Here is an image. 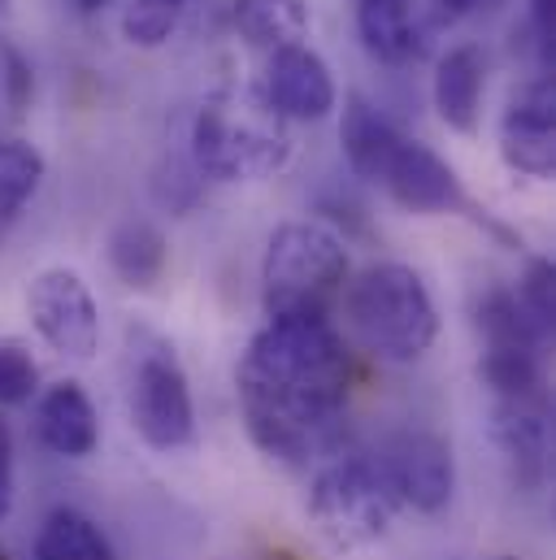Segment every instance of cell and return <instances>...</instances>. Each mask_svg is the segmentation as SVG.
I'll list each match as a JSON object with an SVG mask.
<instances>
[{"instance_id": "obj_1", "label": "cell", "mask_w": 556, "mask_h": 560, "mask_svg": "<svg viewBox=\"0 0 556 560\" xmlns=\"http://www.w3.org/2000/svg\"><path fill=\"white\" fill-rule=\"evenodd\" d=\"M235 387L248 439L278 465H309L317 434L348 405L352 352L331 322L270 317L248 339Z\"/></svg>"}, {"instance_id": "obj_2", "label": "cell", "mask_w": 556, "mask_h": 560, "mask_svg": "<svg viewBox=\"0 0 556 560\" xmlns=\"http://www.w3.org/2000/svg\"><path fill=\"white\" fill-rule=\"evenodd\" d=\"M291 161V131L257 88H218L192 118V165L213 183H262Z\"/></svg>"}, {"instance_id": "obj_3", "label": "cell", "mask_w": 556, "mask_h": 560, "mask_svg": "<svg viewBox=\"0 0 556 560\" xmlns=\"http://www.w3.org/2000/svg\"><path fill=\"white\" fill-rule=\"evenodd\" d=\"M348 330L379 361L414 365L439 339V308L426 279L405 261H374L344 287Z\"/></svg>"}, {"instance_id": "obj_4", "label": "cell", "mask_w": 556, "mask_h": 560, "mask_svg": "<svg viewBox=\"0 0 556 560\" xmlns=\"http://www.w3.org/2000/svg\"><path fill=\"white\" fill-rule=\"evenodd\" d=\"M348 279H352V261L335 226L313 218L282 222L262 257V308L266 317L326 322Z\"/></svg>"}, {"instance_id": "obj_5", "label": "cell", "mask_w": 556, "mask_h": 560, "mask_svg": "<svg viewBox=\"0 0 556 560\" xmlns=\"http://www.w3.org/2000/svg\"><path fill=\"white\" fill-rule=\"evenodd\" d=\"M304 513H309L313 530L335 552H361V548H374L379 539H387L405 509H401L383 465L374 456L352 452V456L326 460L313 474Z\"/></svg>"}, {"instance_id": "obj_6", "label": "cell", "mask_w": 556, "mask_h": 560, "mask_svg": "<svg viewBox=\"0 0 556 560\" xmlns=\"http://www.w3.org/2000/svg\"><path fill=\"white\" fill-rule=\"evenodd\" d=\"M127 361H131L127 409H131L136 434L152 452H165V456L192 447L196 405H192V383L174 343L152 326H127Z\"/></svg>"}, {"instance_id": "obj_7", "label": "cell", "mask_w": 556, "mask_h": 560, "mask_svg": "<svg viewBox=\"0 0 556 560\" xmlns=\"http://www.w3.org/2000/svg\"><path fill=\"white\" fill-rule=\"evenodd\" d=\"M26 317L57 357L92 361L101 352V304L79 270H39L26 287Z\"/></svg>"}, {"instance_id": "obj_8", "label": "cell", "mask_w": 556, "mask_h": 560, "mask_svg": "<svg viewBox=\"0 0 556 560\" xmlns=\"http://www.w3.org/2000/svg\"><path fill=\"white\" fill-rule=\"evenodd\" d=\"M374 460L383 465L401 509L435 517L456 495V456H452V443L435 430H401Z\"/></svg>"}, {"instance_id": "obj_9", "label": "cell", "mask_w": 556, "mask_h": 560, "mask_svg": "<svg viewBox=\"0 0 556 560\" xmlns=\"http://www.w3.org/2000/svg\"><path fill=\"white\" fill-rule=\"evenodd\" d=\"M374 187H383L392 196V205H401L414 218H443V213L470 209V196H465L456 170L430 143L409 140L405 131L396 136L392 152L383 156Z\"/></svg>"}, {"instance_id": "obj_10", "label": "cell", "mask_w": 556, "mask_h": 560, "mask_svg": "<svg viewBox=\"0 0 556 560\" xmlns=\"http://www.w3.org/2000/svg\"><path fill=\"white\" fill-rule=\"evenodd\" d=\"M266 105L282 122H322L339 105V88L331 79V66L309 44H287L266 52L262 88Z\"/></svg>"}, {"instance_id": "obj_11", "label": "cell", "mask_w": 556, "mask_h": 560, "mask_svg": "<svg viewBox=\"0 0 556 560\" xmlns=\"http://www.w3.org/2000/svg\"><path fill=\"white\" fill-rule=\"evenodd\" d=\"M500 156L513 174L548 183L556 170V101L548 79H531L513 92L500 118Z\"/></svg>"}, {"instance_id": "obj_12", "label": "cell", "mask_w": 556, "mask_h": 560, "mask_svg": "<svg viewBox=\"0 0 556 560\" xmlns=\"http://www.w3.org/2000/svg\"><path fill=\"white\" fill-rule=\"evenodd\" d=\"M35 439L70 460H83L101 447V418L79 378H61L35 396Z\"/></svg>"}, {"instance_id": "obj_13", "label": "cell", "mask_w": 556, "mask_h": 560, "mask_svg": "<svg viewBox=\"0 0 556 560\" xmlns=\"http://www.w3.org/2000/svg\"><path fill=\"white\" fill-rule=\"evenodd\" d=\"M483 92H487V57L478 44H452L430 74V101L448 131L474 136L483 122Z\"/></svg>"}, {"instance_id": "obj_14", "label": "cell", "mask_w": 556, "mask_h": 560, "mask_svg": "<svg viewBox=\"0 0 556 560\" xmlns=\"http://www.w3.org/2000/svg\"><path fill=\"white\" fill-rule=\"evenodd\" d=\"M491 439L509 460L513 487L540 491L548 478V405H496Z\"/></svg>"}, {"instance_id": "obj_15", "label": "cell", "mask_w": 556, "mask_h": 560, "mask_svg": "<svg viewBox=\"0 0 556 560\" xmlns=\"http://www.w3.org/2000/svg\"><path fill=\"white\" fill-rule=\"evenodd\" d=\"M357 31L366 52L383 66H414L430 48V26H421L414 0H361Z\"/></svg>"}, {"instance_id": "obj_16", "label": "cell", "mask_w": 556, "mask_h": 560, "mask_svg": "<svg viewBox=\"0 0 556 560\" xmlns=\"http://www.w3.org/2000/svg\"><path fill=\"white\" fill-rule=\"evenodd\" d=\"M109 266L131 291H152L170 266L165 231L148 218H123L109 235Z\"/></svg>"}, {"instance_id": "obj_17", "label": "cell", "mask_w": 556, "mask_h": 560, "mask_svg": "<svg viewBox=\"0 0 556 560\" xmlns=\"http://www.w3.org/2000/svg\"><path fill=\"white\" fill-rule=\"evenodd\" d=\"M474 330L483 348H526V352H544L548 348V330H540L531 322V313L522 308V300L513 295V287L491 282L487 291H478L474 300Z\"/></svg>"}, {"instance_id": "obj_18", "label": "cell", "mask_w": 556, "mask_h": 560, "mask_svg": "<svg viewBox=\"0 0 556 560\" xmlns=\"http://www.w3.org/2000/svg\"><path fill=\"white\" fill-rule=\"evenodd\" d=\"M396 136H401V127H396L387 114H379L361 92H352V96L344 101L339 148H344V161H348V170H352L357 178L374 183V174H379L383 156L392 152Z\"/></svg>"}, {"instance_id": "obj_19", "label": "cell", "mask_w": 556, "mask_h": 560, "mask_svg": "<svg viewBox=\"0 0 556 560\" xmlns=\"http://www.w3.org/2000/svg\"><path fill=\"white\" fill-rule=\"evenodd\" d=\"M478 383L496 396V405H548L544 352L526 348H483Z\"/></svg>"}, {"instance_id": "obj_20", "label": "cell", "mask_w": 556, "mask_h": 560, "mask_svg": "<svg viewBox=\"0 0 556 560\" xmlns=\"http://www.w3.org/2000/svg\"><path fill=\"white\" fill-rule=\"evenodd\" d=\"M231 22L248 48L275 52L287 44H304L309 35V4L304 0H235Z\"/></svg>"}, {"instance_id": "obj_21", "label": "cell", "mask_w": 556, "mask_h": 560, "mask_svg": "<svg viewBox=\"0 0 556 560\" xmlns=\"http://www.w3.org/2000/svg\"><path fill=\"white\" fill-rule=\"evenodd\" d=\"M31 560H118L109 535L79 509H53L35 535Z\"/></svg>"}, {"instance_id": "obj_22", "label": "cell", "mask_w": 556, "mask_h": 560, "mask_svg": "<svg viewBox=\"0 0 556 560\" xmlns=\"http://www.w3.org/2000/svg\"><path fill=\"white\" fill-rule=\"evenodd\" d=\"M48 174V161L35 143L26 140H4L0 143V226L13 222L39 191Z\"/></svg>"}, {"instance_id": "obj_23", "label": "cell", "mask_w": 556, "mask_h": 560, "mask_svg": "<svg viewBox=\"0 0 556 560\" xmlns=\"http://www.w3.org/2000/svg\"><path fill=\"white\" fill-rule=\"evenodd\" d=\"M187 0H131L123 9V35L131 48H161L183 22Z\"/></svg>"}, {"instance_id": "obj_24", "label": "cell", "mask_w": 556, "mask_h": 560, "mask_svg": "<svg viewBox=\"0 0 556 560\" xmlns=\"http://www.w3.org/2000/svg\"><path fill=\"white\" fill-rule=\"evenodd\" d=\"M39 396V365L35 357L13 343V339H0V409H22Z\"/></svg>"}, {"instance_id": "obj_25", "label": "cell", "mask_w": 556, "mask_h": 560, "mask_svg": "<svg viewBox=\"0 0 556 560\" xmlns=\"http://www.w3.org/2000/svg\"><path fill=\"white\" fill-rule=\"evenodd\" d=\"M513 295L522 300V308L531 313V322H535L540 330H548V335H553V317H556V275H553V261H548V257H531V266H526V275L518 279V287H513Z\"/></svg>"}, {"instance_id": "obj_26", "label": "cell", "mask_w": 556, "mask_h": 560, "mask_svg": "<svg viewBox=\"0 0 556 560\" xmlns=\"http://www.w3.org/2000/svg\"><path fill=\"white\" fill-rule=\"evenodd\" d=\"M9 513H13V434L0 421V526L9 522Z\"/></svg>"}, {"instance_id": "obj_27", "label": "cell", "mask_w": 556, "mask_h": 560, "mask_svg": "<svg viewBox=\"0 0 556 560\" xmlns=\"http://www.w3.org/2000/svg\"><path fill=\"white\" fill-rule=\"evenodd\" d=\"M4 61H9V101H13V109L22 114L26 105H31V92H35V79H31V66L9 48L4 52Z\"/></svg>"}, {"instance_id": "obj_28", "label": "cell", "mask_w": 556, "mask_h": 560, "mask_svg": "<svg viewBox=\"0 0 556 560\" xmlns=\"http://www.w3.org/2000/svg\"><path fill=\"white\" fill-rule=\"evenodd\" d=\"M483 0H439V9L448 13V18H456V13H470V9H478Z\"/></svg>"}, {"instance_id": "obj_29", "label": "cell", "mask_w": 556, "mask_h": 560, "mask_svg": "<svg viewBox=\"0 0 556 560\" xmlns=\"http://www.w3.org/2000/svg\"><path fill=\"white\" fill-rule=\"evenodd\" d=\"M74 9H79V13H96V9H105V4H101V0H74Z\"/></svg>"}, {"instance_id": "obj_30", "label": "cell", "mask_w": 556, "mask_h": 560, "mask_svg": "<svg viewBox=\"0 0 556 560\" xmlns=\"http://www.w3.org/2000/svg\"><path fill=\"white\" fill-rule=\"evenodd\" d=\"M0 9H9V0H0Z\"/></svg>"}, {"instance_id": "obj_31", "label": "cell", "mask_w": 556, "mask_h": 560, "mask_svg": "<svg viewBox=\"0 0 556 560\" xmlns=\"http://www.w3.org/2000/svg\"><path fill=\"white\" fill-rule=\"evenodd\" d=\"M496 560H518V557H496Z\"/></svg>"}, {"instance_id": "obj_32", "label": "cell", "mask_w": 556, "mask_h": 560, "mask_svg": "<svg viewBox=\"0 0 556 560\" xmlns=\"http://www.w3.org/2000/svg\"><path fill=\"white\" fill-rule=\"evenodd\" d=\"M101 4H114V0H101Z\"/></svg>"}, {"instance_id": "obj_33", "label": "cell", "mask_w": 556, "mask_h": 560, "mask_svg": "<svg viewBox=\"0 0 556 560\" xmlns=\"http://www.w3.org/2000/svg\"><path fill=\"white\" fill-rule=\"evenodd\" d=\"M357 4H361V0H357Z\"/></svg>"}]
</instances>
